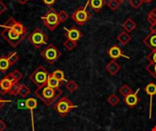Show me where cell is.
I'll return each instance as SVG.
<instances>
[{"label": "cell", "mask_w": 156, "mask_h": 131, "mask_svg": "<svg viewBox=\"0 0 156 131\" xmlns=\"http://www.w3.org/2000/svg\"><path fill=\"white\" fill-rule=\"evenodd\" d=\"M27 1H28V0H16V2H18V3H19V4H21V5L26 4Z\"/></svg>", "instance_id": "42"}, {"label": "cell", "mask_w": 156, "mask_h": 131, "mask_svg": "<svg viewBox=\"0 0 156 131\" xmlns=\"http://www.w3.org/2000/svg\"><path fill=\"white\" fill-rule=\"evenodd\" d=\"M66 38L69 40H72V41H78L81 38L82 36V33L81 31L76 27V26H72L69 29H66V35H65Z\"/></svg>", "instance_id": "10"}, {"label": "cell", "mask_w": 156, "mask_h": 131, "mask_svg": "<svg viewBox=\"0 0 156 131\" xmlns=\"http://www.w3.org/2000/svg\"><path fill=\"white\" fill-rule=\"evenodd\" d=\"M25 105H26V108L30 109L31 111H33V109H35L37 106V102L35 98H27L26 101H25Z\"/></svg>", "instance_id": "25"}, {"label": "cell", "mask_w": 156, "mask_h": 131, "mask_svg": "<svg viewBox=\"0 0 156 131\" xmlns=\"http://www.w3.org/2000/svg\"><path fill=\"white\" fill-rule=\"evenodd\" d=\"M117 40L120 42V44H122V46H125L132 40V36L129 33H127L125 31H122L118 35Z\"/></svg>", "instance_id": "18"}, {"label": "cell", "mask_w": 156, "mask_h": 131, "mask_svg": "<svg viewBox=\"0 0 156 131\" xmlns=\"http://www.w3.org/2000/svg\"><path fill=\"white\" fill-rule=\"evenodd\" d=\"M51 75H52L56 79H58L60 83L66 81V79H65V74H64V72H63L62 70H60V69L55 70L53 73H51Z\"/></svg>", "instance_id": "26"}, {"label": "cell", "mask_w": 156, "mask_h": 131, "mask_svg": "<svg viewBox=\"0 0 156 131\" xmlns=\"http://www.w3.org/2000/svg\"><path fill=\"white\" fill-rule=\"evenodd\" d=\"M69 18V14L64 11V10H61L58 12V19H59V22L60 23H64L65 21H67Z\"/></svg>", "instance_id": "36"}, {"label": "cell", "mask_w": 156, "mask_h": 131, "mask_svg": "<svg viewBox=\"0 0 156 131\" xmlns=\"http://www.w3.org/2000/svg\"><path fill=\"white\" fill-rule=\"evenodd\" d=\"M147 60L149 61V63H153L156 64V51H152L147 57H146Z\"/></svg>", "instance_id": "37"}, {"label": "cell", "mask_w": 156, "mask_h": 131, "mask_svg": "<svg viewBox=\"0 0 156 131\" xmlns=\"http://www.w3.org/2000/svg\"><path fill=\"white\" fill-rule=\"evenodd\" d=\"M47 86L51 88H54V89H57V88H59V86H60V82L56 79L51 74H48V82H47Z\"/></svg>", "instance_id": "20"}, {"label": "cell", "mask_w": 156, "mask_h": 131, "mask_svg": "<svg viewBox=\"0 0 156 131\" xmlns=\"http://www.w3.org/2000/svg\"><path fill=\"white\" fill-rule=\"evenodd\" d=\"M10 64L7 60V57L5 56H2L0 57V71L5 72L6 71L9 67H10Z\"/></svg>", "instance_id": "21"}, {"label": "cell", "mask_w": 156, "mask_h": 131, "mask_svg": "<svg viewBox=\"0 0 156 131\" xmlns=\"http://www.w3.org/2000/svg\"><path fill=\"white\" fill-rule=\"evenodd\" d=\"M145 69L147 70V72H148L149 74H151V75L156 79V64L149 63V65L146 66Z\"/></svg>", "instance_id": "34"}, {"label": "cell", "mask_w": 156, "mask_h": 131, "mask_svg": "<svg viewBox=\"0 0 156 131\" xmlns=\"http://www.w3.org/2000/svg\"><path fill=\"white\" fill-rule=\"evenodd\" d=\"M144 43L145 44V46L150 48L152 51H155L156 50V33L151 32L149 35H147L145 36V38L144 39Z\"/></svg>", "instance_id": "13"}, {"label": "cell", "mask_w": 156, "mask_h": 131, "mask_svg": "<svg viewBox=\"0 0 156 131\" xmlns=\"http://www.w3.org/2000/svg\"><path fill=\"white\" fill-rule=\"evenodd\" d=\"M155 51H156V50H155Z\"/></svg>", "instance_id": "48"}, {"label": "cell", "mask_w": 156, "mask_h": 131, "mask_svg": "<svg viewBox=\"0 0 156 131\" xmlns=\"http://www.w3.org/2000/svg\"><path fill=\"white\" fill-rule=\"evenodd\" d=\"M42 21L44 22V25L50 30V31H54L58 26L60 24L59 19H58V13L56 12V10H54L53 8H50L45 16H41Z\"/></svg>", "instance_id": "5"}, {"label": "cell", "mask_w": 156, "mask_h": 131, "mask_svg": "<svg viewBox=\"0 0 156 131\" xmlns=\"http://www.w3.org/2000/svg\"><path fill=\"white\" fill-rule=\"evenodd\" d=\"M121 4L122 3L119 0H109V2L107 3V5L112 11H115L120 7Z\"/></svg>", "instance_id": "30"}, {"label": "cell", "mask_w": 156, "mask_h": 131, "mask_svg": "<svg viewBox=\"0 0 156 131\" xmlns=\"http://www.w3.org/2000/svg\"><path fill=\"white\" fill-rule=\"evenodd\" d=\"M4 27H8L13 29L15 32H16L19 35L27 36V28L19 22L16 21L13 17H9L5 23L4 24Z\"/></svg>", "instance_id": "9"}, {"label": "cell", "mask_w": 156, "mask_h": 131, "mask_svg": "<svg viewBox=\"0 0 156 131\" xmlns=\"http://www.w3.org/2000/svg\"><path fill=\"white\" fill-rule=\"evenodd\" d=\"M119 1H120V2H121V3H123V2H124V1H125V0H119Z\"/></svg>", "instance_id": "46"}, {"label": "cell", "mask_w": 156, "mask_h": 131, "mask_svg": "<svg viewBox=\"0 0 156 131\" xmlns=\"http://www.w3.org/2000/svg\"><path fill=\"white\" fill-rule=\"evenodd\" d=\"M75 108H77V105H74L67 97H62L54 105V109L63 118Z\"/></svg>", "instance_id": "4"}, {"label": "cell", "mask_w": 156, "mask_h": 131, "mask_svg": "<svg viewBox=\"0 0 156 131\" xmlns=\"http://www.w3.org/2000/svg\"><path fill=\"white\" fill-rule=\"evenodd\" d=\"M48 78V73L43 66H39L38 67H37L29 77L30 80L37 88H43L47 86Z\"/></svg>", "instance_id": "2"}, {"label": "cell", "mask_w": 156, "mask_h": 131, "mask_svg": "<svg viewBox=\"0 0 156 131\" xmlns=\"http://www.w3.org/2000/svg\"><path fill=\"white\" fill-rule=\"evenodd\" d=\"M152 131H156V126L155 127H154V128L152 129Z\"/></svg>", "instance_id": "45"}, {"label": "cell", "mask_w": 156, "mask_h": 131, "mask_svg": "<svg viewBox=\"0 0 156 131\" xmlns=\"http://www.w3.org/2000/svg\"><path fill=\"white\" fill-rule=\"evenodd\" d=\"M61 93L62 90L60 88L54 89L48 86H45L43 88H37V89L35 91V95H37V97L39 98L47 106H50L52 103L56 102Z\"/></svg>", "instance_id": "1"}, {"label": "cell", "mask_w": 156, "mask_h": 131, "mask_svg": "<svg viewBox=\"0 0 156 131\" xmlns=\"http://www.w3.org/2000/svg\"><path fill=\"white\" fill-rule=\"evenodd\" d=\"M8 77H9L14 82H18V81L21 80V78H23V74H22L18 69H15L14 71H12L11 73L8 74Z\"/></svg>", "instance_id": "22"}, {"label": "cell", "mask_w": 156, "mask_h": 131, "mask_svg": "<svg viewBox=\"0 0 156 131\" xmlns=\"http://www.w3.org/2000/svg\"><path fill=\"white\" fill-rule=\"evenodd\" d=\"M18 58H19V57H18V55H17L16 52H11V53H9V55L7 56V60H8L10 66L16 64V63L18 61Z\"/></svg>", "instance_id": "31"}, {"label": "cell", "mask_w": 156, "mask_h": 131, "mask_svg": "<svg viewBox=\"0 0 156 131\" xmlns=\"http://www.w3.org/2000/svg\"><path fill=\"white\" fill-rule=\"evenodd\" d=\"M7 10V6L4 4L3 1L0 0V15H2L4 12H5Z\"/></svg>", "instance_id": "38"}, {"label": "cell", "mask_w": 156, "mask_h": 131, "mask_svg": "<svg viewBox=\"0 0 156 131\" xmlns=\"http://www.w3.org/2000/svg\"><path fill=\"white\" fill-rule=\"evenodd\" d=\"M147 22L150 23L151 26L156 24V8L152 9L148 13V15H147Z\"/></svg>", "instance_id": "28"}, {"label": "cell", "mask_w": 156, "mask_h": 131, "mask_svg": "<svg viewBox=\"0 0 156 131\" xmlns=\"http://www.w3.org/2000/svg\"><path fill=\"white\" fill-rule=\"evenodd\" d=\"M42 2L47 5H52L56 2V0H42Z\"/></svg>", "instance_id": "39"}, {"label": "cell", "mask_w": 156, "mask_h": 131, "mask_svg": "<svg viewBox=\"0 0 156 131\" xmlns=\"http://www.w3.org/2000/svg\"><path fill=\"white\" fill-rule=\"evenodd\" d=\"M90 16L91 15L87 11L86 7H79L71 16L73 21L79 26L84 25L90 18Z\"/></svg>", "instance_id": "8"}, {"label": "cell", "mask_w": 156, "mask_h": 131, "mask_svg": "<svg viewBox=\"0 0 156 131\" xmlns=\"http://www.w3.org/2000/svg\"><path fill=\"white\" fill-rule=\"evenodd\" d=\"M105 69L111 76H115L121 70V66L117 63L116 60H112L106 65Z\"/></svg>", "instance_id": "14"}, {"label": "cell", "mask_w": 156, "mask_h": 131, "mask_svg": "<svg viewBox=\"0 0 156 131\" xmlns=\"http://www.w3.org/2000/svg\"><path fill=\"white\" fill-rule=\"evenodd\" d=\"M150 29H151V32H154V33H156V24H154V25H153V26H151Z\"/></svg>", "instance_id": "41"}, {"label": "cell", "mask_w": 156, "mask_h": 131, "mask_svg": "<svg viewBox=\"0 0 156 131\" xmlns=\"http://www.w3.org/2000/svg\"><path fill=\"white\" fill-rule=\"evenodd\" d=\"M7 102H10V101H9V100H2V99L0 98V104H1V103L5 104V103H7Z\"/></svg>", "instance_id": "43"}, {"label": "cell", "mask_w": 156, "mask_h": 131, "mask_svg": "<svg viewBox=\"0 0 156 131\" xmlns=\"http://www.w3.org/2000/svg\"><path fill=\"white\" fill-rule=\"evenodd\" d=\"M40 55L49 64H54L61 57V52L56 47V46L49 44L43 51L40 52Z\"/></svg>", "instance_id": "7"}, {"label": "cell", "mask_w": 156, "mask_h": 131, "mask_svg": "<svg viewBox=\"0 0 156 131\" xmlns=\"http://www.w3.org/2000/svg\"><path fill=\"white\" fill-rule=\"evenodd\" d=\"M66 88L69 92L70 93H73L75 92L78 88H79V85L78 83H76L74 80H69V82H67L66 84Z\"/></svg>", "instance_id": "27"}, {"label": "cell", "mask_w": 156, "mask_h": 131, "mask_svg": "<svg viewBox=\"0 0 156 131\" xmlns=\"http://www.w3.org/2000/svg\"><path fill=\"white\" fill-rule=\"evenodd\" d=\"M107 101H108V103H109L112 107H116V106L119 104V102H120V98H119V97H118L116 94H111V95L108 97Z\"/></svg>", "instance_id": "24"}, {"label": "cell", "mask_w": 156, "mask_h": 131, "mask_svg": "<svg viewBox=\"0 0 156 131\" xmlns=\"http://www.w3.org/2000/svg\"><path fill=\"white\" fill-rule=\"evenodd\" d=\"M63 46H64L69 51H71V50H73V49L77 47V42H76V41H72V40L66 39V40L63 42Z\"/></svg>", "instance_id": "32"}, {"label": "cell", "mask_w": 156, "mask_h": 131, "mask_svg": "<svg viewBox=\"0 0 156 131\" xmlns=\"http://www.w3.org/2000/svg\"><path fill=\"white\" fill-rule=\"evenodd\" d=\"M88 5H90L95 12H100L101 8L106 5V3L104 0H89Z\"/></svg>", "instance_id": "17"}, {"label": "cell", "mask_w": 156, "mask_h": 131, "mask_svg": "<svg viewBox=\"0 0 156 131\" xmlns=\"http://www.w3.org/2000/svg\"><path fill=\"white\" fill-rule=\"evenodd\" d=\"M30 94V89L29 88L25 85V84H22L20 85V88H19V92H18V95L22 98H26L27 95Z\"/></svg>", "instance_id": "29"}, {"label": "cell", "mask_w": 156, "mask_h": 131, "mask_svg": "<svg viewBox=\"0 0 156 131\" xmlns=\"http://www.w3.org/2000/svg\"><path fill=\"white\" fill-rule=\"evenodd\" d=\"M1 36L13 47H16L19 43L24 39L26 36L19 35L16 32H15L13 29L8 27H4V29L0 33Z\"/></svg>", "instance_id": "3"}, {"label": "cell", "mask_w": 156, "mask_h": 131, "mask_svg": "<svg viewBox=\"0 0 156 131\" xmlns=\"http://www.w3.org/2000/svg\"><path fill=\"white\" fill-rule=\"evenodd\" d=\"M107 54L109 55V57L112 59V60H117L119 59L121 57H125L122 53V48L117 46V45H114L112 46L108 51H107Z\"/></svg>", "instance_id": "12"}, {"label": "cell", "mask_w": 156, "mask_h": 131, "mask_svg": "<svg viewBox=\"0 0 156 131\" xmlns=\"http://www.w3.org/2000/svg\"><path fill=\"white\" fill-rule=\"evenodd\" d=\"M138 92H139V89L136 91V92H133L131 93L130 95L126 96L123 98V101L124 103L131 109L136 107L138 105V103L140 102V98L138 96Z\"/></svg>", "instance_id": "11"}, {"label": "cell", "mask_w": 156, "mask_h": 131, "mask_svg": "<svg viewBox=\"0 0 156 131\" xmlns=\"http://www.w3.org/2000/svg\"><path fill=\"white\" fill-rule=\"evenodd\" d=\"M0 81H1V80H0Z\"/></svg>", "instance_id": "47"}, {"label": "cell", "mask_w": 156, "mask_h": 131, "mask_svg": "<svg viewBox=\"0 0 156 131\" xmlns=\"http://www.w3.org/2000/svg\"><path fill=\"white\" fill-rule=\"evenodd\" d=\"M19 88H20V85L18 84V82H13L8 93L10 95H14V96H16L18 95V92H19Z\"/></svg>", "instance_id": "33"}, {"label": "cell", "mask_w": 156, "mask_h": 131, "mask_svg": "<svg viewBox=\"0 0 156 131\" xmlns=\"http://www.w3.org/2000/svg\"><path fill=\"white\" fill-rule=\"evenodd\" d=\"M119 92H120V94L124 98V97H126V96L130 95L131 93H133V89L130 88V86H129V85L124 84V85H122V86L119 88Z\"/></svg>", "instance_id": "23"}, {"label": "cell", "mask_w": 156, "mask_h": 131, "mask_svg": "<svg viewBox=\"0 0 156 131\" xmlns=\"http://www.w3.org/2000/svg\"><path fill=\"white\" fill-rule=\"evenodd\" d=\"M13 82H14V81L8 77V75L5 76V77L3 79H1V81H0V91H1L3 94L8 93V91H9V89H10V88H11Z\"/></svg>", "instance_id": "15"}, {"label": "cell", "mask_w": 156, "mask_h": 131, "mask_svg": "<svg viewBox=\"0 0 156 131\" xmlns=\"http://www.w3.org/2000/svg\"><path fill=\"white\" fill-rule=\"evenodd\" d=\"M122 27L124 29L125 32L127 33H131L133 31H134L137 27V25H136V22L132 18V17H128L123 23H122Z\"/></svg>", "instance_id": "16"}, {"label": "cell", "mask_w": 156, "mask_h": 131, "mask_svg": "<svg viewBox=\"0 0 156 131\" xmlns=\"http://www.w3.org/2000/svg\"><path fill=\"white\" fill-rule=\"evenodd\" d=\"M6 129V125L5 124V122L3 120L0 119V131L5 130Z\"/></svg>", "instance_id": "40"}, {"label": "cell", "mask_w": 156, "mask_h": 131, "mask_svg": "<svg viewBox=\"0 0 156 131\" xmlns=\"http://www.w3.org/2000/svg\"><path fill=\"white\" fill-rule=\"evenodd\" d=\"M145 92L147 93V95L150 96V98H151V112H152V101H153V98L156 95V85L154 83L151 82L149 83L146 87H145Z\"/></svg>", "instance_id": "19"}, {"label": "cell", "mask_w": 156, "mask_h": 131, "mask_svg": "<svg viewBox=\"0 0 156 131\" xmlns=\"http://www.w3.org/2000/svg\"><path fill=\"white\" fill-rule=\"evenodd\" d=\"M28 41L31 43V45L36 47V48H39L40 47H42L43 45L47 44L48 42V36L39 28H36L28 36H27Z\"/></svg>", "instance_id": "6"}, {"label": "cell", "mask_w": 156, "mask_h": 131, "mask_svg": "<svg viewBox=\"0 0 156 131\" xmlns=\"http://www.w3.org/2000/svg\"><path fill=\"white\" fill-rule=\"evenodd\" d=\"M153 1H154V0H144V3H152Z\"/></svg>", "instance_id": "44"}, {"label": "cell", "mask_w": 156, "mask_h": 131, "mask_svg": "<svg viewBox=\"0 0 156 131\" xmlns=\"http://www.w3.org/2000/svg\"><path fill=\"white\" fill-rule=\"evenodd\" d=\"M144 3V0H130V5L133 9H139Z\"/></svg>", "instance_id": "35"}]
</instances>
